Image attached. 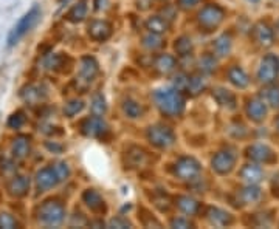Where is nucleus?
<instances>
[{
	"label": "nucleus",
	"instance_id": "1",
	"mask_svg": "<svg viewBox=\"0 0 279 229\" xmlns=\"http://www.w3.org/2000/svg\"><path fill=\"white\" fill-rule=\"evenodd\" d=\"M157 107L167 116H180L185 110V98L177 88H158L154 91Z\"/></svg>",
	"mask_w": 279,
	"mask_h": 229
},
{
	"label": "nucleus",
	"instance_id": "12",
	"mask_svg": "<svg viewBox=\"0 0 279 229\" xmlns=\"http://www.w3.org/2000/svg\"><path fill=\"white\" fill-rule=\"evenodd\" d=\"M98 74V64L93 57L86 56L81 61V69H79V81L86 82V86L95 79V76Z\"/></svg>",
	"mask_w": 279,
	"mask_h": 229
},
{
	"label": "nucleus",
	"instance_id": "31",
	"mask_svg": "<svg viewBox=\"0 0 279 229\" xmlns=\"http://www.w3.org/2000/svg\"><path fill=\"white\" fill-rule=\"evenodd\" d=\"M143 45H145L146 48H149V50H157V48L163 47V40L158 35H155V33H150V35L143 37Z\"/></svg>",
	"mask_w": 279,
	"mask_h": 229
},
{
	"label": "nucleus",
	"instance_id": "43",
	"mask_svg": "<svg viewBox=\"0 0 279 229\" xmlns=\"http://www.w3.org/2000/svg\"><path fill=\"white\" fill-rule=\"evenodd\" d=\"M111 228H128V226H132L129 222H126V220H121V218H115L112 220L111 223H109Z\"/></svg>",
	"mask_w": 279,
	"mask_h": 229
},
{
	"label": "nucleus",
	"instance_id": "9",
	"mask_svg": "<svg viewBox=\"0 0 279 229\" xmlns=\"http://www.w3.org/2000/svg\"><path fill=\"white\" fill-rule=\"evenodd\" d=\"M278 70H279V62L278 59L272 54H268L264 57V61L260 64V69H259V81L264 82V84H268V82H273L276 74H278Z\"/></svg>",
	"mask_w": 279,
	"mask_h": 229
},
{
	"label": "nucleus",
	"instance_id": "33",
	"mask_svg": "<svg viewBox=\"0 0 279 229\" xmlns=\"http://www.w3.org/2000/svg\"><path fill=\"white\" fill-rule=\"evenodd\" d=\"M82 108H84V103H82V101H81V99H73V101H70L69 104H65L64 113L69 116V118H73L76 113H79Z\"/></svg>",
	"mask_w": 279,
	"mask_h": 229
},
{
	"label": "nucleus",
	"instance_id": "38",
	"mask_svg": "<svg viewBox=\"0 0 279 229\" xmlns=\"http://www.w3.org/2000/svg\"><path fill=\"white\" fill-rule=\"evenodd\" d=\"M53 167H55V171H56V174H57L59 180H61V181L67 180V178L70 176V169H69V166H67L65 163H57Z\"/></svg>",
	"mask_w": 279,
	"mask_h": 229
},
{
	"label": "nucleus",
	"instance_id": "10",
	"mask_svg": "<svg viewBox=\"0 0 279 229\" xmlns=\"http://www.w3.org/2000/svg\"><path fill=\"white\" fill-rule=\"evenodd\" d=\"M234 161H236V157L231 152H217V154L213 157V161H211V164H213V169L221 175H225L228 174L233 169L234 166Z\"/></svg>",
	"mask_w": 279,
	"mask_h": 229
},
{
	"label": "nucleus",
	"instance_id": "17",
	"mask_svg": "<svg viewBox=\"0 0 279 229\" xmlns=\"http://www.w3.org/2000/svg\"><path fill=\"white\" fill-rule=\"evenodd\" d=\"M154 64H155V69L160 73H163V74H167V73L174 71L175 67H177L175 57L171 56V54H160V56H157Z\"/></svg>",
	"mask_w": 279,
	"mask_h": 229
},
{
	"label": "nucleus",
	"instance_id": "40",
	"mask_svg": "<svg viewBox=\"0 0 279 229\" xmlns=\"http://www.w3.org/2000/svg\"><path fill=\"white\" fill-rule=\"evenodd\" d=\"M204 67V71H213L216 67V61L213 56H205L200 62V69Z\"/></svg>",
	"mask_w": 279,
	"mask_h": 229
},
{
	"label": "nucleus",
	"instance_id": "28",
	"mask_svg": "<svg viewBox=\"0 0 279 229\" xmlns=\"http://www.w3.org/2000/svg\"><path fill=\"white\" fill-rule=\"evenodd\" d=\"M123 110H124V113L128 115L129 118H132V120H135V118H140L143 115V107L138 103L132 101V99L124 101Z\"/></svg>",
	"mask_w": 279,
	"mask_h": 229
},
{
	"label": "nucleus",
	"instance_id": "8",
	"mask_svg": "<svg viewBox=\"0 0 279 229\" xmlns=\"http://www.w3.org/2000/svg\"><path fill=\"white\" fill-rule=\"evenodd\" d=\"M57 183H61V180H59V176H57L53 166L44 167L36 175V186L40 192H45L48 189L55 188Z\"/></svg>",
	"mask_w": 279,
	"mask_h": 229
},
{
	"label": "nucleus",
	"instance_id": "14",
	"mask_svg": "<svg viewBox=\"0 0 279 229\" xmlns=\"http://www.w3.org/2000/svg\"><path fill=\"white\" fill-rule=\"evenodd\" d=\"M175 206L179 208L183 214L194 215V214H197V212H199L200 203L197 200L191 198V197H186V195H180V197L175 198Z\"/></svg>",
	"mask_w": 279,
	"mask_h": 229
},
{
	"label": "nucleus",
	"instance_id": "45",
	"mask_svg": "<svg viewBox=\"0 0 279 229\" xmlns=\"http://www.w3.org/2000/svg\"><path fill=\"white\" fill-rule=\"evenodd\" d=\"M251 2H258V0H251Z\"/></svg>",
	"mask_w": 279,
	"mask_h": 229
},
{
	"label": "nucleus",
	"instance_id": "20",
	"mask_svg": "<svg viewBox=\"0 0 279 229\" xmlns=\"http://www.w3.org/2000/svg\"><path fill=\"white\" fill-rule=\"evenodd\" d=\"M146 28L150 33H155V35H162V33L167 31L169 28V22L162 18V16H152L150 19H148L146 22Z\"/></svg>",
	"mask_w": 279,
	"mask_h": 229
},
{
	"label": "nucleus",
	"instance_id": "22",
	"mask_svg": "<svg viewBox=\"0 0 279 229\" xmlns=\"http://www.w3.org/2000/svg\"><path fill=\"white\" fill-rule=\"evenodd\" d=\"M247 112L253 121H260V120H264V116H265V106H264V103H260V101L253 99L248 103Z\"/></svg>",
	"mask_w": 279,
	"mask_h": 229
},
{
	"label": "nucleus",
	"instance_id": "35",
	"mask_svg": "<svg viewBox=\"0 0 279 229\" xmlns=\"http://www.w3.org/2000/svg\"><path fill=\"white\" fill-rule=\"evenodd\" d=\"M265 99L270 106L279 107V87H272L265 90Z\"/></svg>",
	"mask_w": 279,
	"mask_h": 229
},
{
	"label": "nucleus",
	"instance_id": "30",
	"mask_svg": "<svg viewBox=\"0 0 279 229\" xmlns=\"http://www.w3.org/2000/svg\"><path fill=\"white\" fill-rule=\"evenodd\" d=\"M107 110V106H106V101L103 98V95H95L92 99V112L93 115H104Z\"/></svg>",
	"mask_w": 279,
	"mask_h": 229
},
{
	"label": "nucleus",
	"instance_id": "37",
	"mask_svg": "<svg viewBox=\"0 0 279 229\" xmlns=\"http://www.w3.org/2000/svg\"><path fill=\"white\" fill-rule=\"evenodd\" d=\"M23 124H25V116L22 112L14 113L13 116H10V120H8V127H11V129H20Z\"/></svg>",
	"mask_w": 279,
	"mask_h": 229
},
{
	"label": "nucleus",
	"instance_id": "6",
	"mask_svg": "<svg viewBox=\"0 0 279 229\" xmlns=\"http://www.w3.org/2000/svg\"><path fill=\"white\" fill-rule=\"evenodd\" d=\"M223 10L217 5H206L204 10L199 13V23L205 30H213L217 28L223 20Z\"/></svg>",
	"mask_w": 279,
	"mask_h": 229
},
{
	"label": "nucleus",
	"instance_id": "13",
	"mask_svg": "<svg viewBox=\"0 0 279 229\" xmlns=\"http://www.w3.org/2000/svg\"><path fill=\"white\" fill-rule=\"evenodd\" d=\"M248 157L255 161H259V163H270V161H273L275 154L272 152V149H268L267 146L256 144V146L248 149Z\"/></svg>",
	"mask_w": 279,
	"mask_h": 229
},
{
	"label": "nucleus",
	"instance_id": "24",
	"mask_svg": "<svg viewBox=\"0 0 279 229\" xmlns=\"http://www.w3.org/2000/svg\"><path fill=\"white\" fill-rule=\"evenodd\" d=\"M242 178L245 181H248L250 184L253 183H258L260 178H262V171L259 166H255V164H247L241 172Z\"/></svg>",
	"mask_w": 279,
	"mask_h": 229
},
{
	"label": "nucleus",
	"instance_id": "34",
	"mask_svg": "<svg viewBox=\"0 0 279 229\" xmlns=\"http://www.w3.org/2000/svg\"><path fill=\"white\" fill-rule=\"evenodd\" d=\"M259 197H260L259 189H258V188H253V186H250V188L241 191V198H242L245 203H253V201L259 200Z\"/></svg>",
	"mask_w": 279,
	"mask_h": 229
},
{
	"label": "nucleus",
	"instance_id": "23",
	"mask_svg": "<svg viewBox=\"0 0 279 229\" xmlns=\"http://www.w3.org/2000/svg\"><path fill=\"white\" fill-rule=\"evenodd\" d=\"M213 96L216 98V101L222 107H228V108H234V104H236V99L233 96V93L226 91L223 88H216L213 91Z\"/></svg>",
	"mask_w": 279,
	"mask_h": 229
},
{
	"label": "nucleus",
	"instance_id": "44",
	"mask_svg": "<svg viewBox=\"0 0 279 229\" xmlns=\"http://www.w3.org/2000/svg\"><path fill=\"white\" fill-rule=\"evenodd\" d=\"M276 127H278V129H279V118H278V121H276Z\"/></svg>",
	"mask_w": 279,
	"mask_h": 229
},
{
	"label": "nucleus",
	"instance_id": "36",
	"mask_svg": "<svg viewBox=\"0 0 279 229\" xmlns=\"http://www.w3.org/2000/svg\"><path fill=\"white\" fill-rule=\"evenodd\" d=\"M188 86H189V76L183 73L177 74V78L174 79V88H177L179 91H188Z\"/></svg>",
	"mask_w": 279,
	"mask_h": 229
},
{
	"label": "nucleus",
	"instance_id": "16",
	"mask_svg": "<svg viewBox=\"0 0 279 229\" xmlns=\"http://www.w3.org/2000/svg\"><path fill=\"white\" fill-rule=\"evenodd\" d=\"M28 188H30V180L25 176H14L10 181V184H8V191H10L11 195H16V197H23L28 192Z\"/></svg>",
	"mask_w": 279,
	"mask_h": 229
},
{
	"label": "nucleus",
	"instance_id": "4",
	"mask_svg": "<svg viewBox=\"0 0 279 229\" xmlns=\"http://www.w3.org/2000/svg\"><path fill=\"white\" fill-rule=\"evenodd\" d=\"M148 140L160 149H167L175 142V135L169 127L157 124L148 129Z\"/></svg>",
	"mask_w": 279,
	"mask_h": 229
},
{
	"label": "nucleus",
	"instance_id": "25",
	"mask_svg": "<svg viewBox=\"0 0 279 229\" xmlns=\"http://www.w3.org/2000/svg\"><path fill=\"white\" fill-rule=\"evenodd\" d=\"M28 152H30V141L28 138H25V137H19L18 140L14 141L13 144V154L16 158H25L28 155Z\"/></svg>",
	"mask_w": 279,
	"mask_h": 229
},
{
	"label": "nucleus",
	"instance_id": "41",
	"mask_svg": "<svg viewBox=\"0 0 279 229\" xmlns=\"http://www.w3.org/2000/svg\"><path fill=\"white\" fill-rule=\"evenodd\" d=\"M172 228H192V223L189 220H185V218H174L171 222Z\"/></svg>",
	"mask_w": 279,
	"mask_h": 229
},
{
	"label": "nucleus",
	"instance_id": "2",
	"mask_svg": "<svg viewBox=\"0 0 279 229\" xmlns=\"http://www.w3.org/2000/svg\"><path fill=\"white\" fill-rule=\"evenodd\" d=\"M39 18H40V10L37 6H33L31 10L18 22V25L11 30L10 36H8V45L13 47L18 44V42L37 23Z\"/></svg>",
	"mask_w": 279,
	"mask_h": 229
},
{
	"label": "nucleus",
	"instance_id": "27",
	"mask_svg": "<svg viewBox=\"0 0 279 229\" xmlns=\"http://www.w3.org/2000/svg\"><path fill=\"white\" fill-rule=\"evenodd\" d=\"M214 50H216V54L217 56H226L228 53H230L231 50V39L230 36H221L216 42H214Z\"/></svg>",
	"mask_w": 279,
	"mask_h": 229
},
{
	"label": "nucleus",
	"instance_id": "11",
	"mask_svg": "<svg viewBox=\"0 0 279 229\" xmlns=\"http://www.w3.org/2000/svg\"><path fill=\"white\" fill-rule=\"evenodd\" d=\"M89 36L98 42L107 40L112 36V25L106 20H93L89 25Z\"/></svg>",
	"mask_w": 279,
	"mask_h": 229
},
{
	"label": "nucleus",
	"instance_id": "3",
	"mask_svg": "<svg viewBox=\"0 0 279 229\" xmlns=\"http://www.w3.org/2000/svg\"><path fill=\"white\" fill-rule=\"evenodd\" d=\"M65 217V209L59 201H45L39 209V220L47 226H57Z\"/></svg>",
	"mask_w": 279,
	"mask_h": 229
},
{
	"label": "nucleus",
	"instance_id": "29",
	"mask_svg": "<svg viewBox=\"0 0 279 229\" xmlns=\"http://www.w3.org/2000/svg\"><path fill=\"white\" fill-rule=\"evenodd\" d=\"M206 87V82L205 79L202 78L199 74H194V76H189V86H188V91H191L192 95H197L202 90Z\"/></svg>",
	"mask_w": 279,
	"mask_h": 229
},
{
	"label": "nucleus",
	"instance_id": "18",
	"mask_svg": "<svg viewBox=\"0 0 279 229\" xmlns=\"http://www.w3.org/2000/svg\"><path fill=\"white\" fill-rule=\"evenodd\" d=\"M208 220L214 226H225V225H230L233 222L231 215L228 212L219 209V208H211L208 211Z\"/></svg>",
	"mask_w": 279,
	"mask_h": 229
},
{
	"label": "nucleus",
	"instance_id": "5",
	"mask_svg": "<svg viewBox=\"0 0 279 229\" xmlns=\"http://www.w3.org/2000/svg\"><path fill=\"white\" fill-rule=\"evenodd\" d=\"M174 172L180 180H196L200 175V164L196 158L183 157L175 163Z\"/></svg>",
	"mask_w": 279,
	"mask_h": 229
},
{
	"label": "nucleus",
	"instance_id": "42",
	"mask_svg": "<svg viewBox=\"0 0 279 229\" xmlns=\"http://www.w3.org/2000/svg\"><path fill=\"white\" fill-rule=\"evenodd\" d=\"M200 3V0H179V8L182 10H189Z\"/></svg>",
	"mask_w": 279,
	"mask_h": 229
},
{
	"label": "nucleus",
	"instance_id": "21",
	"mask_svg": "<svg viewBox=\"0 0 279 229\" xmlns=\"http://www.w3.org/2000/svg\"><path fill=\"white\" fill-rule=\"evenodd\" d=\"M255 37L260 45L268 47V45H272V42H273V33L265 23H259L255 28Z\"/></svg>",
	"mask_w": 279,
	"mask_h": 229
},
{
	"label": "nucleus",
	"instance_id": "32",
	"mask_svg": "<svg viewBox=\"0 0 279 229\" xmlns=\"http://www.w3.org/2000/svg\"><path fill=\"white\" fill-rule=\"evenodd\" d=\"M192 50V44L189 37H180L179 40H175V52L180 56H188L189 52Z\"/></svg>",
	"mask_w": 279,
	"mask_h": 229
},
{
	"label": "nucleus",
	"instance_id": "19",
	"mask_svg": "<svg viewBox=\"0 0 279 229\" xmlns=\"http://www.w3.org/2000/svg\"><path fill=\"white\" fill-rule=\"evenodd\" d=\"M228 79L239 88H245L248 86V76L241 67H231V69L228 70Z\"/></svg>",
	"mask_w": 279,
	"mask_h": 229
},
{
	"label": "nucleus",
	"instance_id": "15",
	"mask_svg": "<svg viewBox=\"0 0 279 229\" xmlns=\"http://www.w3.org/2000/svg\"><path fill=\"white\" fill-rule=\"evenodd\" d=\"M82 200L93 212H103L104 211V200L95 189H87L82 194Z\"/></svg>",
	"mask_w": 279,
	"mask_h": 229
},
{
	"label": "nucleus",
	"instance_id": "39",
	"mask_svg": "<svg viewBox=\"0 0 279 229\" xmlns=\"http://www.w3.org/2000/svg\"><path fill=\"white\" fill-rule=\"evenodd\" d=\"M16 226H18V222H16L14 217H11L10 214H0V228L11 229Z\"/></svg>",
	"mask_w": 279,
	"mask_h": 229
},
{
	"label": "nucleus",
	"instance_id": "26",
	"mask_svg": "<svg viewBox=\"0 0 279 229\" xmlns=\"http://www.w3.org/2000/svg\"><path fill=\"white\" fill-rule=\"evenodd\" d=\"M86 14H87V6L84 2H79L78 5H74L72 10L67 14V19L73 23H78V22H82L86 19Z\"/></svg>",
	"mask_w": 279,
	"mask_h": 229
},
{
	"label": "nucleus",
	"instance_id": "7",
	"mask_svg": "<svg viewBox=\"0 0 279 229\" xmlns=\"http://www.w3.org/2000/svg\"><path fill=\"white\" fill-rule=\"evenodd\" d=\"M81 132L86 135V137L92 138H104V135L109 133V125L107 123L98 115H93L87 120H84L81 124Z\"/></svg>",
	"mask_w": 279,
	"mask_h": 229
}]
</instances>
